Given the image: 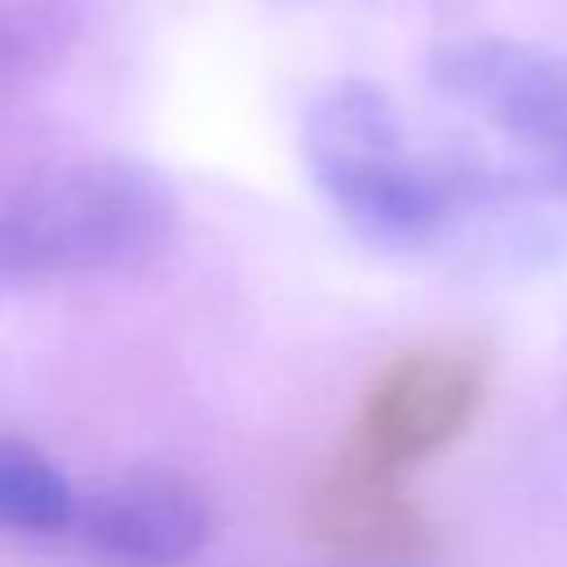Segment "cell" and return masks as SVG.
<instances>
[{
    "label": "cell",
    "mask_w": 567,
    "mask_h": 567,
    "mask_svg": "<svg viewBox=\"0 0 567 567\" xmlns=\"http://www.w3.org/2000/svg\"><path fill=\"white\" fill-rule=\"evenodd\" d=\"M301 159L323 204L372 248L434 252L487 235L505 257H554V235L527 213L549 190L527 168L421 142L377 84L319 89L301 115Z\"/></svg>",
    "instance_id": "obj_1"
},
{
    "label": "cell",
    "mask_w": 567,
    "mask_h": 567,
    "mask_svg": "<svg viewBox=\"0 0 567 567\" xmlns=\"http://www.w3.org/2000/svg\"><path fill=\"white\" fill-rule=\"evenodd\" d=\"M177 221V190L142 159L49 164L0 195V292L137 270L173 244Z\"/></svg>",
    "instance_id": "obj_2"
},
{
    "label": "cell",
    "mask_w": 567,
    "mask_h": 567,
    "mask_svg": "<svg viewBox=\"0 0 567 567\" xmlns=\"http://www.w3.org/2000/svg\"><path fill=\"white\" fill-rule=\"evenodd\" d=\"M430 84L505 137L549 195H567V53L474 35L430 58Z\"/></svg>",
    "instance_id": "obj_3"
},
{
    "label": "cell",
    "mask_w": 567,
    "mask_h": 567,
    "mask_svg": "<svg viewBox=\"0 0 567 567\" xmlns=\"http://www.w3.org/2000/svg\"><path fill=\"white\" fill-rule=\"evenodd\" d=\"M487 394V363L474 346L439 341L394 359L368 390L350 461L394 478L456 443Z\"/></svg>",
    "instance_id": "obj_4"
},
{
    "label": "cell",
    "mask_w": 567,
    "mask_h": 567,
    "mask_svg": "<svg viewBox=\"0 0 567 567\" xmlns=\"http://www.w3.org/2000/svg\"><path fill=\"white\" fill-rule=\"evenodd\" d=\"M66 536L97 567H182L208 545L213 509L173 470H128L75 496Z\"/></svg>",
    "instance_id": "obj_5"
},
{
    "label": "cell",
    "mask_w": 567,
    "mask_h": 567,
    "mask_svg": "<svg viewBox=\"0 0 567 567\" xmlns=\"http://www.w3.org/2000/svg\"><path fill=\"white\" fill-rule=\"evenodd\" d=\"M75 496L80 492L35 443L0 430V532L66 536Z\"/></svg>",
    "instance_id": "obj_6"
}]
</instances>
